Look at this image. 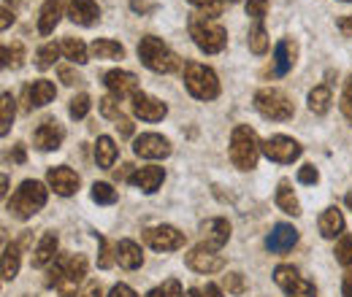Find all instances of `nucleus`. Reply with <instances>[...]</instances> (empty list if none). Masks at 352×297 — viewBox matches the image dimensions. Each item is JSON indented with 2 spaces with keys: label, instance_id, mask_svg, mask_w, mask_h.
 I'll use <instances>...</instances> for the list:
<instances>
[{
  "label": "nucleus",
  "instance_id": "40",
  "mask_svg": "<svg viewBox=\"0 0 352 297\" xmlns=\"http://www.w3.org/2000/svg\"><path fill=\"white\" fill-rule=\"evenodd\" d=\"M95 238H98V243H100V257H98V268H103V270H106V268H111V265L117 262V246L111 249V243H109V241H106L103 235H98V233H95Z\"/></svg>",
  "mask_w": 352,
  "mask_h": 297
},
{
  "label": "nucleus",
  "instance_id": "55",
  "mask_svg": "<svg viewBox=\"0 0 352 297\" xmlns=\"http://www.w3.org/2000/svg\"><path fill=\"white\" fill-rule=\"evenodd\" d=\"M82 297H103V289H100V284L98 281H92L87 289H85V295Z\"/></svg>",
  "mask_w": 352,
  "mask_h": 297
},
{
  "label": "nucleus",
  "instance_id": "33",
  "mask_svg": "<svg viewBox=\"0 0 352 297\" xmlns=\"http://www.w3.org/2000/svg\"><path fill=\"white\" fill-rule=\"evenodd\" d=\"M247 46H250V51L252 54H258V57H263L265 51H268V33H265L263 22H255L252 27H250V36H247Z\"/></svg>",
  "mask_w": 352,
  "mask_h": 297
},
{
  "label": "nucleus",
  "instance_id": "10",
  "mask_svg": "<svg viewBox=\"0 0 352 297\" xmlns=\"http://www.w3.org/2000/svg\"><path fill=\"white\" fill-rule=\"evenodd\" d=\"M144 243L155 252H176L184 246V233H179L171 224H155L144 230Z\"/></svg>",
  "mask_w": 352,
  "mask_h": 297
},
{
  "label": "nucleus",
  "instance_id": "46",
  "mask_svg": "<svg viewBox=\"0 0 352 297\" xmlns=\"http://www.w3.org/2000/svg\"><path fill=\"white\" fill-rule=\"evenodd\" d=\"M339 106H342V114L352 122V76L344 82V89H342V103H339Z\"/></svg>",
  "mask_w": 352,
  "mask_h": 297
},
{
  "label": "nucleus",
  "instance_id": "1",
  "mask_svg": "<svg viewBox=\"0 0 352 297\" xmlns=\"http://www.w3.org/2000/svg\"><path fill=\"white\" fill-rule=\"evenodd\" d=\"M87 257L85 254H57V259L49 265L46 287L57 289L60 297H76L82 281L87 278Z\"/></svg>",
  "mask_w": 352,
  "mask_h": 297
},
{
  "label": "nucleus",
  "instance_id": "54",
  "mask_svg": "<svg viewBox=\"0 0 352 297\" xmlns=\"http://www.w3.org/2000/svg\"><path fill=\"white\" fill-rule=\"evenodd\" d=\"M25 160H28V157H25V146H22V143H16V146H14V152H11V163L22 165Z\"/></svg>",
  "mask_w": 352,
  "mask_h": 297
},
{
  "label": "nucleus",
  "instance_id": "30",
  "mask_svg": "<svg viewBox=\"0 0 352 297\" xmlns=\"http://www.w3.org/2000/svg\"><path fill=\"white\" fill-rule=\"evenodd\" d=\"M19 259H22V246L19 243H6L3 246V281H14L19 273Z\"/></svg>",
  "mask_w": 352,
  "mask_h": 297
},
{
  "label": "nucleus",
  "instance_id": "26",
  "mask_svg": "<svg viewBox=\"0 0 352 297\" xmlns=\"http://www.w3.org/2000/svg\"><path fill=\"white\" fill-rule=\"evenodd\" d=\"M57 249H60V241H57V235L54 233H44V238L38 241V246H36V252H33V268H46V265H52L54 259H57Z\"/></svg>",
  "mask_w": 352,
  "mask_h": 297
},
{
  "label": "nucleus",
  "instance_id": "17",
  "mask_svg": "<svg viewBox=\"0 0 352 297\" xmlns=\"http://www.w3.org/2000/svg\"><path fill=\"white\" fill-rule=\"evenodd\" d=\"M103 84L106 89L117 97V100H122V97H135L138 95V79H135V73L131 71H109L106 76H103Z\"/></svg>",
  "mask_w": 352,
  "mask_h": 297
},
{
  "label": "nucleus",
  "instance_id": "49",
  "mask_svg": "<svg viewBox=\"0 0 352 297\" xmlns=\"http://www.w3.org/2000/svg\"><path fill=\"white\" fill-rule=\"evenodd\" d=\"M133 173H135V165L125 163V165H120V168L114 170V178H117V181H131Z\"/></svg>",
  "mask_w": 352,
  "mask_h": 297
},
{
  "label": "nucleus",
  "instance_id": "63",
  "mask_svg": "<svg viewBox=\"0 0 352 297\" xmlns=\"http://www.w3.org/2000/svg\"><path fill=\"white\" fill-rule=\"evenodd\" d=\"M342 3H352V0H342Z\"/></svg>",
  "mask_w": 352,
  "mask_h": 297
},
{
  "label": "nucleus",
  "instance_id": "51",
  "mask_svg": "<svg viewBox=\"0 0 352 297\" xmlns=\"http://www.w3.org/2000/svg\"><path fill=\"white\" fill-rule=\"evenodd\" d=\"M109 297H138L135 292H133L128 284H117L111 292H109Z\"/></svg>",
  "mask_w": 352,
  "mask_h": 297
},
{
  "label": "nucleus",
  "instance_id": "25",
  "mask_svg": "<svg viewBox=\"0 0 352 297\" xmlns=\"http://www.w3.org/2000/svg\"><path fill=\"white\" fill-rule=\"evenodd\" d=\"M117 262H120V268H125V270H138L141 265H144V252H141V246L131 241V238H122L120 243H117Z\"/></svg>",
  "mask_w": 352,
  "mask_h": 297
},
{
  "label": "nucleus",
  "instance_id": "7",
  "mask_svg": "<svg viewBox=\"0 0 352 297\" xmlns=\"http://www.w3.org/2000/svg\"><path fill=\"white\" fill-rule=\"evenodd\" d=\"M255 108L261 117L271 119V122H290L296 117V106L276 86H263L255 92Z\"/></svg>",
  "mask_w": 352,
  "mask_h": 297
},
{
  "label": "nucleus",
  "instance_id": "5",
  "mask_svg": "<svg viewBox=\"0 0 352 297\" xmlns=\"http://www.w3.org/2000/svg\"><path fill=\"white\" fill-rule=\"evenodd\" d=\"M138 60L152 73H174V71L182 68L179 54H176L174 49H168L160 38H155V36H144L138 41Z\"/></svg>",
  "mask_w": 352,
  "mask_h": 297
},
{
  "label": "nucleus",
  "instance_id": "12",
  "mask_svg": "<svg viewBox=\"0 0 352 297\" xmlns=\"http://www.w3.org/2000/svg\"><path fill=\"white\" fill-rule=\"evenodd\" d=\"M46 184L54 195L60 198H71L79 192V173L68 165H57V168L46 170Z\"/></svg>",
  "mask_w": 352,
  "mask_h": 297
},
{
  "label": "nucleus",
  "instance_id": "20",
  "mask_svg": "<svg viewBox=\"0 0 352 297\" xmlns=\"http://www.w3.org/2000/svg\"><path fill=\"white\" fill-rule=\"evenodd\" d=\"M296 57H298V46L293 38H282V41L274 46V76H287L296 65Z\"/></svg>",
  "mask_w": 352,
  "mask_h": 297
},
{
  "label": "nucleus",
  "instance_id": "42",
  "mask_svg": "<svg viewBox=\"0 0 352 297\" xmlns=\"http://www.w3.org/2000/svg\"><path fill=\"white\" fill-rule=\"evenodd\" d=\"M222 289L230 292V295H244L247 292V281H244L241 273H228V276H222Z\"/></svg>",
  "mask_w": 352,
  "mask_h": 297
},
{
  "label": "nucleus",
  "instance_id": "19",
  "mask_svg": "<svg viewBox=\"0 0 352 297\" xmlns=\"http://www.w3.org/2000/svg\"><path fill=\"white\" fill-rule=\"evenodd\" d=\"M22 97H25V108H28V111L44 108V106H49V103L57 97V86L52 84V82H46V79H36L33 84L25 86Z\"/></svg>",
  "mask_w": 352,
  "mask_h": 297
},
{
  "label": "nucleus",
  "instance_id": "36",
  "mask_svg": "<svg viewBox=\"0 0 352 297\" xmlns=\"http://www.w3.org/2000/svg\"><path fill=\"white\" fill-rule=\"evenodd\" d=\"M22 62H25V46L22 43H6L3 46V68H11V71H19L22 68Z\"/></svg>",
  "mask_w": 352,
  "mask_h": 297
},
{
  "label": "nucleus",
  "instance_id": "8",
  "mask_svg": "<svg viewBox=\"0 0 352 297\" xmlns=\"http://www.w3.org/2000/svg\"><path fill=\"white\" fill-rule=\"evenodd\" d=\"M261 152L276 165H290V163H296L301 157L304 146L290 135H271V138L261 141Z\"/></svg>",
  "mask_w": 352,
  "mask_h": 297
},
{
  "label": "nucleus",
  "instance_id": "41",
  "mask_svg": "<svg viewBox=\"0 0 352 297\" xmlns=\"http://www.w3.org/2000/svg\"><path fill=\"white\" fill-rule=\"evenodd\" d=\"M98 108H100V114L106 117V119H120L122 117V111H120V100L114 97V95H106V97H100L98 100Z\"/></svg>",
  "mask_w": 352,
  "mask_h": 297
},
{
  "label": "nucleus",
  "instance_id": "44",
  "mask_svg": "<svg viewBox=\"0 0 352 297\" xmlns=\"http://www.w3.org/2000/svg\"><path fill=\"white\" fill-rule=\"evenodd\" d=\"M57 76H60V82L65 86H76L85 82V79L76 73V68H71V65H60V68H57Z\"/></svg>",
  "mask_w": 352,
  "mask_h": 297
},
{
  "label": "nucleus",
  "instance_id": "38",
  "mask_svg": "<svg viewBox=\"0 0 352 297\" xmlns=\"http://www.w3.org/2000/svg\"><path fill=\"white\" fill-rule=\"evenodd\" d=\"M89 108H92V100H89L87 92H82V95H76V97H71V106H68V114H71V119H85L89 114Z\"/></svg>",
  "mask_w": 352,
  "mask_h": 297
},
{
  "label": "nucleus",
  "instance_id": "58",
  "mask_svg": "<svg viewBox=\"0 0 352 297\" xmlns=\"http://www.w3.org/2000/svg\"><path fill=\"white\" fill-rule=\"evenodd\" d=\"M204 297H222V289L217 284H206V289H204Z\"/></svg>",
  "mask_w": 352,
  "mask_h": 297
},
{
  "label": "nucleus",
  "instance_id": "22",
  "mask_svg": "<svg viewBox=\"0 0 352 297\" xmlns=\"http://www.w3.org/2000/svg\"><path fill=\"white\" fill-rule=\"evenodd\" d=\"M65 3H71V0H44L41 14H38V33H41V36H52V33H54V27H57L60 19H63Z\"/></svg>",
  "mask_w": 352,
  "mask_h": 297
},
{
  "label": "nucleus",
  "instance_id": "35",
  "mask_svg": "<svg viewBox=\"0 0 352 297\" xmlns=\"http://www.w3.org/2000/svg\"><path fill=\"white\" fill-rule=\"evenodd\" d=\"M14 117H16V103H14L11 92H3V97H0V135H8V130L14 125Z\"/></svg>",
  "mask_w": 352,
  "mask_h": 297
},
{
  "label": "nucleus",
  "instance_id": "57",
  "mask_svg": "<svg viewBox=\"0 0 352 297\" xmlns=\"http://www.w3.org/2000/svg\"><path fill=\"white\" fill-rule=\"evenodd\" d=\"M342 297H352V273L344 276V281H342Z\"/></svg>",
  "mask_w": 352,
  "mask_h": 297
},
{
  "label": "nucleus",
  "instance_id": "6",
  "mask_svg": "<svg viewBox=\"0 0 352 297\" xmlns=\"http://www.w3.org/2000/svg\"><path fill=\"white\" fill-rule=\"evenodd\" d=\"M182 79H184L187 92L195 100H214L220 95V79H217V73L209 65H204V62H184Z\"/></svg>",
  "mask_w": 352,
  "mask_h": 297
},
{
  "label": "nucleus",
  "instance_id": "53",
  "mask_svg": "<svg viewBox=\"0 0 352 297\" xmlns=\"http://www.w3.org/2000/svg\"><path fill=\"white\" fill-rule=\"evenodd\" d=\"M131 8L135 14H146V11H152V3L149 0H131Z\"/></svg>",
  "mask_w": 352,
  "mask_h": 297
},
{
  "label": "nucleus",
  "instance_id": "32",
  "mask_svg": "<svg viewBox=\"0 0 352 297\" xmlns=\"http://www.w3.org/2000/svg\"><path fill=\"white\" fill-rule=\"evenodd\" d=\"M60 46H63L65 60H71L74 65H85V62H89V49L82 38H71V36H68Z\"/></svg>",
  "mask_w": 352,
  "mask_h": 297
},
{
  "label": "nucleus",
  "instance_id": "47",
  "mask_svg": "<svg viewBox=\"0 0 352 297\" xmlns=\"http://www.w3.org/2000/svg\"><path fill=\"white\" fill-rule=\"evenodd\" d=\"M298 181L301 184H317L320 181V173H317L314 165H304V168L298 170Z\"/></svg>",
  "mask_w": 352,
  "mask_h": 297
},
{
  "label": "nucleus",
  "instance_id": "14",
  "mask_svg": "<svg viewBox=\"0 0 352 297\" xmlns=\"http://www.w3.org/2000/svg\"><path fill=\"white\" fill-rule=\"evenodd\" d=\"M184 262H187L190 270H195V273H201V276L220 273L222 268H225V259H222L217 252H209V249H204V246L190 249V252L184 254Z\"/></svg>",
  "mask_w": 352,
  "mask_h": 297
},
{
  "label": "nucleus",
  "instance_id": "2",
  "mask_svg": "<svg viewBox=\"0 0 352 297\" xmlns=\"http://www.w3.org/2000/svg\"><path fill=\"white\" fill-rule=\"evenodd\" d=\"M46 200H49V189H46L41 181L28 178V181H22L19 189L11 195V200L6 203V209H8V213H11L14 219L28 222V219H33L36 213L44 209Z\"/></svg>",
  "mask_w": 352,
  "mask_h": 297
},
{
  "label": "nucleus",
  "instance_id": "31",
  "mask_svg": "<svg viewBox=\"0 0 352 297\" xmlns=\"http://www.w3.org/2000/svg\"><path fill=\"white\" fill-rule=\"evenodd\" d=\"M307 103H309V111H311V114H317V117H322V114H328V108H331V103H333V95H331V86H328V84L314 86V89L309 92Z\"/></svg>",
  "mask_w": 352,
  "mask_h": 297
},
{
  "label": "nucleus",
  "instance_id": "52",
  "mask_svg": "<svg viewBox=\"0 0 352 297\" xmlns=\"http://www.w3.org/2000/svg\"><path fill=\"white\" fill-rule=\"evenodd\" d=\"M336 27H339V33H342V36L352 38V16H342V19L336 22Z\"/></svg>",
  "mask_w": 352,
  "mask_h": 297
},
{
  "label": "nucleus",
  "instance_id": "45",
  "mask_svg": "<svg viewBox=\"0 0 352 297\" xmlns=\"http://www.w3.org/2000/svg\"><path fill=\"white\" fill-rule=\"evenodd\" d=\"M247 14L255 22H263L265 14H268V0H247Z\"/></svg>",
  "mask_w": 352,
  "mask_h": 297
},
{
  "label": "nucleus",
  "instance_id": "50",
  "mask_svg": "<svg viewBox=\"0 0 352 297\" xmlns=\"http://www.w3.org/2000/svg\"><path fill=\"white\" fill-rule=\"evenodd\" d=\"M114 128H117V132H120L122 138H131V135H133V122L128 119V117H120Z\"/></svg>",
  "mask_w": 352,
  "mask_h": 297
},
{
  "label": "nucleus",
  "instance_id": "62",
  "mask_svg": "<svg viewBox=\"0 0 352 297\" xmlns=\"http://www.w3.org/2000/svg\"><path fill=\"white\" fill-rule=\"evenodd\" d=\"M8 3H11V5H14V3H16V0H3V5H6V8H8Z\"/></svg>",
  "mask_w": 352,
  "mask_h": 297
},
{
  "label": "nucleus",
  "instance_id": "64",
  "mask_svg": "<svg viewBox=\"0 0 352 297\" xmlns=\"http://www.w3.org/2000/svg\"><path fill=\"white\" fill-rule=\"evenodd\" d=\"M228 3H236V0H228Z\"/></svg>",
  "mask_w": 352,
  "mask_h": 297
},
{
  "label": "nucleus",
  "instance_id": "61",
  "mask_svg": "<svg viewBox=\"0 0 352 297\" xmlns=\"http://www.w3.org/2000/svg\"><path fill=\"white\" fill-rule=\"evenodd\" d=\"M344 203L350 206V211H352V192H347V198H344Z\"/></svg>",
  "mask_w": 352,
  "mask_h": 297
},
{
  "label": "nucleus",
  "instance_id": "48",
  "mask_svg": "<svg viewBox=\"0 0 352 297\" xmlns=\"http://www.w3.org/2000/svg\"><path fill=\"white\" fill-rule=\"evenodd\" d=\"M163 295H166V297H184V292H182V284H179L176 278H168V281L163 284Z\"/></svg>",
  "mask_w": 352,
  "mask_h": 297
},
{
  "label": "nucleus",
  "instance_id": "43",
  "mask_svg": "<svg viewBox=\"0 0 352 297\" xmlns=\"http://www.w3.org/2000/svg\"><path fill=\"white\" fill-rule=\"evenodd\" d=\"M187 3H190V5H195L201 16H209V19H217V16L222 14L220 0H187Z\"/></svg>",
  "mask_w": 352,
  "mask_h": 297
},
{
  "label": "nucleus",
  "instance_id": "29",
  "mask_svg": "<svg viewBox=\"0 0 352 297\" xmlns=\"http://www.w3.org/2000/svg\"><path fill=\"white\" fill-rule=\"evenodd\" d=\"M89 54L95 60H122L125 57V46L120 41H111V38H95L89 46Z\"/></svg>",
  "mask_w": 352,
  "mask_h": 297
},
{
  "label": "nucleus",
  "instance_id": "59",
  "mask_svg": "<svg viewBox=\"0 0 352 297\" xmlns=\"http://www.w3.org/2000/svg\"><path fill=\"white\" fill-rule=\"evenodd\" d=\"M146 297H166V295H163V287H157V289H149V292H146Z\"/></svg>",
  "mask_w": 352,
  "mask_h": 297
},
{
  "label": "nucleus",
  "instance_id": "11",
  "mask_svg": "<svg viewBox=\"0 0 352 297\" xmlns=\"http://www.w3.org/2000/svg\"><path fill=\"white\" fill-rule=\"evenodd\" d=\"M133 154L141 160H166L171 154V141L160 132H141L133 141Z\"/></svg>",
  "mask_w": 352,
  "mask_h": 297
},
{
  "label": "nucleus",
  "instance_id": "27",
  "mask_svg": "<svg viewBox=\"0 0 352 297\" xmlns=\"http://www.w3.org/2000/svg\"><path fill=\"white\" fill-rule=\"evenodd\" d=\"M274 203H276V209H279V211H285L287 216H301V203H298V198H296V192H293V187H290V181H287V178H282V181H279Z\"/></svg>",
  "mask_w": 352,
  "mask_h": 297
},
{
  "label": "nucleus",
  "instance_id": "18",
  "mask_svg": "<svg viewBox=\"0 0 352 297\" xmlns=\"http://www.w3.org/2000/svg\"><path fill=\"white\" fill-rule=\"evenodd\" d=\"M63 141H65V130L60 122H54V119H46L38 125V130L33 132V143H36V149H41V152H57L60 146H63Z\"/></svg>",
  "mask_w": 352,
  "mask_h": 297
},
{
  "label": "nucleus",
  "instance_id": "37",
  "mask_svg": "<svg viewBox=\"0 0 352 297\" xmlns=\"http://www.w3.org/2000/svg\"><path fill=\"white\" fill-rule=\"evenodd\" d=\"M117 189L111 187V184H106V181H95L92 184V200L98 203V206H114L117 203Z\"/></svg>",
  "mask_w": 352,
  "mask_h": 297
},
{
  "label": "nucleus",
  "instance_id": "56",
  "mask_svg": "<svg viewBox=\"0 0 352 297\" xmlns=\"http://www.w3.org/2000/svg\"><path fill=\"white\" fill-rule=\"evenodd\" d=\"M8 25H14V14L3 5V19H0V30H8Z\"/></svg>",
  "mask_w": 352,
  "mask_h": 297
},
{
  "label": "nucleus",
  "instance_id": "9",
  "mask_svg": "<svg viewBox=\"0 0 352 297\" xmlns=\"http://www.w3.org/2000/svg\"><path fill=\"white\" fill-rule=\"evenodd\" d=\"M274 281L287 297H317L314 284L307 281L293 265H276L274 268Z\"/></svg>",
  "mask_w": 352,
  "mask_h": 297
},
{
  "label": "nucleus",
  "instance_id": "3",
  "mask_svg": "<svg viewBox=\"0 0 352 297\" xmlns=\"http://www.w3.org/2000/svg\"><path fill=\"white\" fill-rule=\"evenodd\" d=\"M261 141L255 135V130L250 125H236L230 132V163L239 170L258 168V157H261Z\"/></svg>",
  "mask_w": 352,
  "mask_h": 297
},
{
  "label": "nucleus",
  "instance_id": "23",
  "mask_svg": "<svg viewBox=\"0 0 352 297\" xmlns=\"http://www.w3.org/2000/svg\"><path fill=\"white\" fill-rule=\"evenodd\" d=\"M68 16L74 25H82V27H92L98 19H100V8L95 0H71L68 3Z\"/></svg>",
  "mask_w": 352,
  "mask_h": 297
},
{
  "label": "nucleus",
  "instance_id": "15",
  "mask_svg": "<svg viewBox=\"0 0 352 297\" xmlns=\"http://www.w3.org/2000/svg\"><path fill=\"white\" fill-rule=\"evenodd\" d=\"M131 100H133V114H135L141 122H160V119H166V114H168V106H166L163 100L146 95V92H138Z\"/></svg>",
  "mask_w": 352,
  "mask_h": 297
},
{
  "label": "nucleus",
  "instance_id": "39",
  "mask_svg": "<svg viewBox=\"0 0 352 297\" xmlns=\"http://www.w3.org/2000/svg\"><path fill=\"white\" fill-rule=\"evenodd\" d=\"M333 254H336V262H339V265H344V268H350L352 270V235L350 233H344V235L339 238Z\"/></svg>",
  "mask_w": 352,
  "mask_h": 297
},
{
  "label": "nucleus",
  "instance_id": "21",
  "mask_svg": "<svg viewBox=\"0 0 352 297\" xmlns=\"http://www.w3.org/2000/svg\"><path fill=\"white\" fill-rule=\"evenodd\" d=\"M163 181H166V170L157 168V165L135 168V173H133V178H131L133 187H138L144 195H152V192H157Z\"/></svg>",
  "mask_w": 352,
  "mask_h": 297
},
{
  "label": "nucleus",
  "instance_id": "13",
  "mask_svg": "<svg viewBox=\"0 0 352 297\" xmlns=\"http://www.w3.org/2000/svg\"><path fill=\"white\" fill-rule=\"evenodd\" d=\"M201 235H204V241H201L204 249H209V252H220L222 246L230 241V222L222 219V216L206 219V222L201 224Z\"/></svg>",
  "mask_w": 352,
  "mask_h": 297
},
{
  "label": "nucleus",
  "instance_id": "60",
  "mask_svg": "<svg viewBox=\"0 0 352 297\" xmlns=\"http://www.w3.org/2000/svg\"><path fill=\"white\" fill-rule=\"evenodd\" d=\"M184 297H204V292H198V289H187Z\"/></svg>",
  "mask_w": 352,
  "mask_h": 297
},
{
  "label": "nucleus",
  "instance_id": "16",
  "mask_svg": "<svg viewBox=\"0 0 352 297\" xmlns=\"http://www.w3.org/2000/svg\"><path fill=\"white\" fill-rule=\"evenodd\" d=\"M298 243V230L293 224H274V230L265 235V249L271 254H287Z\"/></svg>",
  "mask_w": 352,
  "mask_h": 297
},
{
  "label": "nucleus",
  "instance_id": "34",
  "mask_svg": "<svg viewBox=\"0 0 352 297\" xmlns=\"http://www.w3.org/2000/svg\"><path fill=\"white\" fill-rule=\"evenodd\" d=\"M63 54V46L54 41L44 43L38 51H36V68L38 71H49V68H54V62H57V57Z\"/></svg>",
  "mask_w": 352,
  "mask_h": 297
},
{
  "label": "nucleus",
  "instance_id": "4",
  "mask_svg": "<svg viewBox=\"0 0 352 297\" xmlns=\"http://www.w3.org/2000/svg\"><path fill=\"white\" fill-rule=\"evenodd\" d=\"M187 30H190L192 43H195L201 51H206V54H220L222 49L228 46V30L222 27L217 19L192 14L190 22H187Z\"/></svg>",
  "mask_w": 352,
  "mask_h": 297
},
{
  "label": "nucleus",
  "instance_id": "24",
  "mask_svg": "<svg viewBox=\"0 0 352 297\" xmlns=\"http://www.w3.org/2000/svg\"><path fill=\"white\" fill-rule=\"evenodd\" d=\"M317 230H320V235L328 238V241L342 238V235H344V216H342V211H339L336 206L325 209V211L320 213V219H317Z\"/></svg>",
  "mask_w": 352,
  "mask_h": 297
},
{
  "label": "nucleus",
  "instance_id": "28",
  "mask_svg": "<svg viewBox=\"0 0 352 297\" xmlns=\"http://www.w3.org/2000/svg\"><path fill=\"white\" fill-rule=\"evenodd\" d=\"M117 154H120V149H117L114 138L100 135L98 143H95V163H98V168L111 170L114 168V163H117Z\"/></svg>",
  "mask_w": 352,
  "mask_h": 297
}]
</instances>
